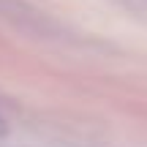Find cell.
Listing matches in <instances>:
<instances>
[{"instance_id": "obj_1", "label": "cell", "mask_w": 147, "mask_h": 147, "mask_svg": "<svg viewBox=\"0 0 147 147\" xmlns=\"http://www.w3.org/2000/svg\"><path fill=\"white\" fill-rule=\"evenodd\" d=\"M5 134H8V123L0 117V136H5Z\"/></svg>"}]
</instances>
